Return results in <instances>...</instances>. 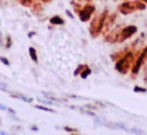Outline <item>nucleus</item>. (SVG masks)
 <instances>
[{
    "label": "nucleus",
    "instance_id": "nucleus-13",
    "mask_svg": "<svg viewBox=\"0 0 147 135\" xmlns=\"http://www.w3.org/2000/svg\"><path fill=\"white\" fill-rule=\"evenodd\" d=\"M69 135H79L78 132H72V134H69Z\"/></svg>",
    "mask_w": 147,
    "mask_h": 135
},
{
    "label": "nucleus",
    "instance_id": "nucleus-12",
    "mask_svg": "<svg viewBox=\"0 0 147 135\" xmlns=\"http://www.w3.org/2000/svg\"><path fill=\"white\" fill-rule=\"evenodd\" d=\"M0 135H9V132H6V131H0Z\"/></svg>",
    "mask_w": 147,
    "mask_h": 135
},
{
    "label": "nucleus",
    "instance_id": "nucleus-7",
    "mask_svg": "<svg viewBox=\"0 0 147 135\" xmlns=\"http://www.w3.org/2000/svg\"><path fill=\"white\" fill-rule=\"evenodd\" d=\"M64 130H65V131H68V132H71V134H72V132H78L75 128H71V127H64Z\"/></svg>",
    "mask_w": 147,
    "mask_h": 135
},
{
    "label": "nucleus",
    "instance_id": "nucleus-8",
    "mask_svg": "<svg viewBox=\"0 0 147 135\" xmlns=\"http://www.w3.org/2000/svg\"><path fill=\"white\" fill-rule=\"evenodd\" d=\"M0 61H1V63H4V65H10V62L4 58V57H1V58H0Z\"/></svg>",
    "mask_w": 147,
    "mask_h": 135
},
{
    "label": "nucleus",
    "instance_id": "nucleus-14",
    "mask_svg": "<svg viewBox=\"0 0 147 135\" xmlns=\"http://www.w3.org/2000/svg\"><path fill=\"white\" fill-rule=\"evenodd\" d=\"M144 1H146V3H147V0H144Z\"/></svg>",
    "mask_w": 147,
    "mask_h": 135
},
{
    "label": "nucleus",
    "instance_id": "nucleus-2",
    "mask_svg": "<svg viewBox=\"0 0 147 135\" xmlns=\"http://www.w3.org/2000/svg\"><path fill=\"white\" fill-rule=\"evenodd\" d=\"M127 132H131V134H136V135H146L144 131H142V130H139V128H129Z\"/></svg>",
    "mask_w": 147,
    "mask_h": 135
},
{
    "label": "nucleus",
    "instance_id": "nucleus-5",
    "mask_svg": "<svg viewBox=\"0 0 147 135\" xmlns=\"http://www.w3.org/2000/svg\"><path fill=\"white\" fill-rule=\"evenodd\" d=\"M28 52H30V55H31V58H33V61H34V62H37V55H36V51H34L33 48H30V49H28Z\"/></svg>",
    "mask_w": 147,
    "mask_h": 135
},
{
    "label": "nucleus",
    "instance_id": "nucleus-9",
    "mask_svg": "<svg viewBox=\"0 0 147 135\" xmlns=\"http://www.w3.org/2000/svg\"><path fill=\"white\" fill-rule=\"evenodd\" d=\"M7 111H9V113H10L11 116H16V111H14L13 108H10V107H7Z\"/></svg>",
    "mask_w": 147,
    "mask_h": 135
},
{
    "label": "nucleus",
    "instance_id": "nucleus-4",
    "mask_svg": "<svg viewBox=\"0 0 147 135\" xmlns=\"http://www.w3.org/2000/svg\"><path fill=\"white\" fill-rule=\"evenodd\" d=\"M51 23H53V24H62L64 21L59 19V17H53V19H51Z\"/></svg>",
    "mask_w": 147,
    "mask_h": 135
},
{
    "label": "nucleus",
    "instance_id": "nucleus-1",
    "mask_svg": "<svg viewBox=\"0 0 147 135\" xmlns=\"http://www.w3.org/2000/svg\"><path fill=\"white\" fill-rule=\"evenodd\" d=\"M11 97L20 98V100H23V101H26V103H31V101H33L31 97H27V96H24V94H21V93H11Z\"/></svg>",
    "mask_w": 147,
    "mask_h": 135
},
{
    "label": "nucleus",
    "instance_id": "nucleus-11",
    "mask_svg": "<svg viewBox=\"0 0 147 135\" xmlns=\"http://www.w3.org/2000/svg\"><path fill=\"white\" fill-rule=\"evenodd\" d=\"M31 130H33V131H38V127H37V125H31Z\"/></svg>",
    "mask_w": 147,
    "mask_h": 135
},
{
    "label": "nucleus",
    "instance_id": "nucleus-3",
    "mask_svg": "<svg viewBox=\"0 0 147 135\" xmlns=\"http://www.w3.org/2000/svg\"><path fill=\"white\" fill-rule=\"evenodd\" d=\"M36 108L42 110V111H47V113H54V110H53V108H50V107H44V106H40V104H37Z\"/></svg>",
    "mask_w": 147,
    "mask_h": 135
},
{
    "label": "nucleus",
    "instance_id": "nucleus-6",
    "mask_svg": "<svg viewBox=\"0 0 147 135\" xmlns=\"http://www.w3.org/2000/svg\"><path fill=\"white\" fill-rule=\"evenodd\" d=\"M133 90H134V92H137V93H140V92H142V93H146V92H147L144 87H140V86H136Z\"/></svg>",
    "mask_w": 147,
    "mask_h": 135
},
{
    "label": "nucleus",
    "instance_id": "nucleus-10",
    "mask_svg": "<svg viewBox=\"0 0 147 135\" xmlns=\"http://www.w3.org/2000/svg\"><path fill=\"white\" fill-rule=\"evenodd\" d=\"M0 110H1V111H7V107L3 106V104H0Z\"/></svg>",
    "mask_w": 147,
    "mask_h": 135
}]
</instances>
